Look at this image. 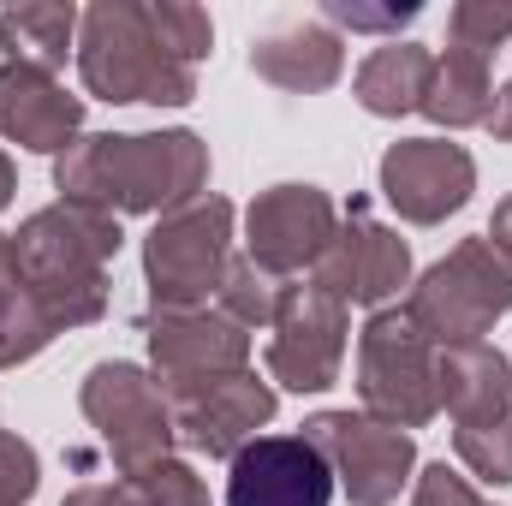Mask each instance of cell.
Returning a JSON list of instances; mask_svg holds the SVG:
<instances>
[{
  "mask_svg": "<svg viewBox=\"0 0 512 506\" xmlns=\"http://www.w3.org/2000/svg\"><path fill=\"white\" fill-rule=\"evenodd\" d=\"M209 149L197 131H137V137H78L60 167V203H84L102 215L179 209L203 191Z\"/></svg>",
  "mask_w": 512,
  "mask_h": 506,
  "instance_id": "obj_1",
  "label": "cell"
},
{
  "mask_svg": "<svg viewBox=\"0 0 512 506\" xmlns=\"http://www.w3.org/2000/svg\"><path fill=\"white\" fill-rule=\"evenodd\" d=\"M489 131H495V137H507V143H512V84L501 90V96H495V114H489Z\"/></svg>",
  "mask_w": 512,
  "mask_h": 506,
  "instance_id": "obj_33",
  "label": "cell"
},
{
  "mask_svg": "<svg viewBox=\"0 0 512 506\" xmlns=\"http://www.w3.org/2000/svg\"><path fill=\"white\" fill-rule=\"evenodd\" d=\"M18 268L48 310L54 328L96 322L108 304V256L120 251V215L84 209V203H54L36 209L18 233Z\"/></svg>",
  "mask_w": 512,
  "mask_h": 506,
  "instance_id": "obj_2",
  "label": "cell"
},
{
  "mask_svg": "<svg viewBox=\"0 0 512 506\" xmlns=\"http://www.w3.org/2000/svg\"><path fill=\"white\" fill-rule=\"evenodd\" d=\"M36 495V447L0 429V506H24Z\"/></svg>",
  "mask_w": 512,
  "mask_h": 506,
  "instance_id": "obj_28",
  "label": "cell"
},
{
  "mask_svg": "<svg viewBox=\"0 0 512 506\" xmlns=\"http://www.w3.org/2000/svg\"><path fill=\"white\" fill-rule=\"evenodd\" d=\"M78 72L84 90L102 102H149V108H185L197 96V72L173 60L149 24V6L102 0L84 12L78 30Z\"/></svg>",
  "mask_w": 512,
  "mask_h": 506,
  "instance_id": "obj_3",
  "label": "cell"
},
{
  "mask_svg": "<svg viewBox=\"0 0 512 506\" xmlns=\"http://www.w3.org/2000/svg\"><path fill=\"white\" fill-rule=\"evenodd\" d=\"M227 239H233V203L227 197H191L167 209L143 245V274L155 310H203L209 292H221L227 274Z\"/></svg>",
  "mask_w": 512,
  "mask_h": 506,
  "instance_id": "obj_4",
  "label": "cell"
},
{
  "mask_svg": "<svg viewBox=\"0 0 512 506\" xmlns=\"http://www.w3.org/2000/svg\"><path fill=\"white\" fill-rule=\"evenodd\" d=\"M405 310L435 340V352L477 346L512 310V268L495 256L489 239H465L447 262H435L423 274V286L405 298Z\"/></svg>",
  "mask_w": 512,
  "mask_h": 506,
  "instance_id": "obj_5",
  "label": "cell"
},
{
  "mask_svg": "<svg viewBox=\"0 0 512 506\" xmlns=\"http://www.w3.org/2000/svg\"><path fill=\"white\" fill-rule=\"evenodd\" d=\"M84 417L102 429V441L126 477L161 465L173 447V405H167L161 381H149L137 364H96L84 376Z\"/></svg>",
  "mask_w": 512,
  "mask_h": 506,
  "instance_id": "obj_7",
  "label": "cell"
},
{
  "mask_svg": "<svg viewBox=\"0 0 512 506\" xmlns=\"http://www.w3.org/2000/svg\"><path fill=\"white\" fill-rule=\"evenodd\" d=\"M429 84H435V54L423 42H387L358 66V102L370 114H382V120H399V114L423 108Z\"/></svg>",
  "mask_w": 512,
  "mask_h": 506,
  "instance_id": "obj_19",
  "label": "cell"
},
{
  "mask_svg": "<svg viewBox=\"0 0 512 506\" xmlns=\"http://www.w3.org/2000/svg\"><path fill=\"white\" fill-rule=\"evenodd\" d=\"M411 274V251L399 233H387L382 221H370L364 209L346 215V227L334 233V245L316 262V286L334 292L340 304H387Z\"/></svg>",
  "mask_w": 512,
  "mask_h": 506,
  "instance_id": "obj_15",
  "label": "cell"
},
{
  "mask_svg": "<svg viewBox=\"0 0 512 506\" xmlns=\"http://www.w3.org/2000/svg\"><path fill=\"white\" fill-rule=\"evenodd\" d=\"M435 340L411 322V310H376L364 340H358V393L376 423L393 429H423L441 411V381H435Z\"/></svg>",
  "mask_w": 512,
  "mask_h": 506,
  "instance_id": "obj_6",
  "label": "cell"
},
{
  "mask_svg": "<svg viewBox=\"0 0 512 506\" xmlns=\"http://www.w3.org/2000/svg\"><path fill=\"white\" fill-rule=\"evenodd\" d=\"M149 24H155L161 48H167L173 60H185L191 72H197V60H203V54H209V42H215V24H209V12H203V6L161 0V6H149Z\"/></svg>",
  "mask_w": 512,
  "mask_h": 506,
  "instance_id": "obj_24",
  "label": "cell"
},
{
  "mask_svg": "<svg viewBox=\"0 0 512 506\" xmlns=\"http://www.w3.org/2000/svg\"><path fill=\"white\" fill-rule=\"evenodd\" d=\"M251 72H262L274 90H304V96H310V90L340 84V72H346V48H340V36H334L328 24H316V18H292V24L256 36Z\"/></svg>",
  "mask_w": 512,
  "mask_h": 506,
  "instance_id": "obj_18",
  "label": "cell"
},
{
  "mask_svg": "<svg viewBox=\"0 0 512 506\" xmlns=\"http://www.w3.org/2000/svg\"><path fill=\"white\" fill-rule=\"evenodd\" d=\"M78 126H84V102L66 96V84H54V72H36L18 60L0 66V137L42 149V155H66Z\"/></svg>",
  "mask_w": 512,
  "mask_h": 506,
  "instance_id": "obj_16",
  "label": "cell"
},
{
  "mask_svg": "<svg viewBox=\"0 0 512 506\" xmlns=\"http://www.w3.org/2000/svg\"><path fill=\"white\" fill-rule=\"evenodd\" d=\"M340 358H346V304L316 280L286 286L268 340V376L292 393H322L340 381Z\"/></svg>",
  "mask_w": 512,
  "mask_h": 506,
  "instance_id": "obj_9",
  "label": "cell"
},
{
  "mask_svg": "<svg viewBox=\"0 0 512 506\" xmlns=\"http://www.w3.org/2000/svg\"><path fill=\"white\" fill-rule=\"evenodd\" d=\"M137 483L149 489V501H155V506H209L203 477H197L191 465H179V459H161V465L137 471Z\"/></svg>",
  "mask_w": 512,
  "mask_h": 506,
  "instance_id": "obj_27",
  "label": "cell"
},
{
  "mask_svg": "<svg viewBox=\"0 0 512 506\" xmlns=\"http://www.w3.org/2000/svg\"><path fill=\"white\" fill-rule=\"evenodd\" d=\"M411 506H483V495H477L459 471H447V465H423Z\"/></svg>",
  "mask_w": 512,
  "mask_h": 506,
  "instance_id": "obj_29",
  "label": "cell"
},
{
  "mask_svg": "<svg viewBox=\"0 0 512 506\" xmlns=\"http://www.w3.org/2000/svg\"><path fill=\"white\" fill-rule=\"evenodd\" d=\"M334 233H340L334 203L316 185H274L251 203V262L268 274L316 268Z\"/></svg>",
  "mask_w": 512,
  "mask_h": 506,
  "instance_id": "obj_14",
  "label": "cell"
},
{
  "mask_svg": "<svg viewBox=\"0 0 512 506\" xmlns=\"http://www.w3.org/2000/svg\"><path fill=\"white\" fill-rule=\"evenodd\" d=\"M12 203V161H6V149H0V209Z\"/></svg>",
  "mask_w": 512,
  "mask_h": 506,
  "instance_id": "obj_34",
  "label": "cell"
},
{
  "mask_svg": "<svg viewBox=\"0 0 512 506\" xmlns=\"http://www.w3.org/2000/svg\"><path fill=\"white\" fill-rule=\"evenodd\" d=\"M441 381V405L453 411L459 429H483V423H512V364L489 346H447L435 358Z\"/></svg>",
  "mask_w": 512,
  "mask_h": 506,
  "instance_id": "obj_17",
  "label": "cell"
},
{
  "mask_svg": "<svg viewBox=\"0 0 512 506\" xmlns=\"http://www.w3.org/2000/svg\"><path fill=\"white\" fill-rule=\"evenodd\" d=\"M149 358L161 370V393H179L197 381L239 376L251 358V334L221 310H155L149 316Z\"/></svg>",
  "mask_w": 512,
  "mask_h": 506,
  "instance_id": "obj_10",
  "label": "cell"
},
{
  "mask_svg": "<svg viewBox=\"0 0 512 506\" xmlns=\"http://www.w3.org/2000/svg\"><path fill=\"white\" fill-rule=\"evenodd\" d=\"M459 459L483 477V483H512V423H483V429H453Z\"/></svg>",
  "mask_w": 512,
  "mask_h": 506,
  "instance_id": "obj_26",
  "label": "cell"
},
{
  "mask_svg": "<svg viewBox=\"0 0 512 506\" xmlns=\"http://www.w3.org/2000/svg\"><path fill=\"white\" fill-rule=\"evenodd\" d=\"M477 185V167L459 143L441 137H405L382 155V197L411 221V227H435L453 209H465Z\"/></svg>",
  "mask_w": 512,
  "mask_h": 506,
  "instance_id": "obj_13",
  "label": "cell"
},
{
  "mask_svg": "<svg viewBox=\"0 0 512 506\" xmlns=\"http://www.w3.org/2000/svg\"><path fill=\"white\" fill-rule=\"evenodd\" d=\"M334 24H352V30H399L405 18H417V0H399V6H358V0H328L322 6Z\"/></svg>",
  "mask_w": 512,
  "mask_h": 506,
  "instance_id": "obj_30",
  "label": "cell"
},
{
  "mask_svg": "<svg viewBox=\"0 0 512 506\" xmlns=\"http://www.w3.org/2000/svg\"><path fill=\"white\" fill-rule=\"evenodd\" d=\"M60 506H155L149 501V489L126 477V483H84V489H72Z\"/></svg>",
  "mask_w": 512,
  "mask_h": 506,
  "instance_id": "obj_31",
  "label": "cell"
},
{
  "mask_svg": "<svg viewBox=\"0 0 512 506\" xmlns=\"http://www.w3.org/2000/svg\"><path fill=\"white\" fill-rule=\"evenodd\" d=\"M489 245H495V256L512 268V197L495 209V221H489Z\"/></svg>",
  "mask_w": 512,
  "mask_h": 506,
  "instance_id": "obj_32",
  "label": "cell"
},
{
  "mask_svg": "<svg viewBox=\"0 0 512 506\" xmlns=\"http://www.w3.org/2000/svg\"><path fill=\"white\" fill-rule=\"evenodd\" d=\"M423 114L435 126H489L495 114V84H489V60L483 54H465V48H447L435 60V84L423 96Z\"/></svg>",
  "mask_w": 512,
  "mask_h": 506,
  "instance_id": "obj_20",
  "label": "cell"
},
{
  "mask_svg": "<svg viewBox=\"0 0 512 506\" xmlns=\"http://www.w3.org/2000/svg\"><path fill=\"white\" fill-rule=\"evenodd\" d=\"M334 471L310 435H256L233 453L227 506H328Z\"/></svg>",
  "mask_w": 512,
  "mask_h": 506,
  "instance_id": "obj_12",
  "label": "cell"
},
{
  "mask_svg": "<svg viewBox=\"0 0 512 506\" xmlns=\"http://www.w3.org/2000/svg\"><path fill=\"white\" fill-rule=\"evenodd\" d=\"M78 24H84V18H78L72 6H60V0H30V6L0 12V48H6V60H18V66L60 72Z\"/></svg>",
  "mask_w": 512,
  "mask_h": 506,
  "instance_id": "obj_21",
  "label": "cell"
},
{
  "mask_svg": "<svg viewBox=\"0 0 512 506\" xmlns=\"http://www.w3.org/2000/svg\"><path fill=\"white\" fill-rule=\"evenodd\" d=\"M54 334H60V328L48 322V310L36 304V292H30V280H24V268H18L12 233H0V370L36 358Z\"/></svg>",
  "mask_w": 512,
  "mask_h": 506,
  "instance_id": "obj_22",
  "label": "cell"
},
{
  "mask_svg": "<svg viewBox=\"0 0 512 506\" xmlns=\"http://www.w3.org/2000/svg\"><path fill=\"white\" fill-rule=\"evenodd\" d=\"M304 435L322 447L334 483L352 495L358 506H387L399 501L411 465H417V447L405 429L376 423V417H352V411H322L304 423Z\"/></svg>",
  "mask_w": 512,
  "mask_h": 506,
  "instance_id": "obj_8",
  "label": "cell"
},
{
  "mask_svg": "<svg viewBox=\"0 0 512 506\" xmlns=\"http://www.w3.org/2000/svg\"><path fill=\"white\" fill-rule=\"evenodd\" d=\"M215 298H221V316H233L239 328H274L280 298H286V280L268 274V268H256L251 256H233Z\"/></svg>",
  "mask_w": 512,
  "mask_h": 506,
  "instance_id": "obj_23",
  "label": "cell"
},
{
  "mask_svg": "<svg viewBox=\"0 0 512 506\" xmlns=\"http://www.w3.org/2000/svg\"><path fill=\"white\" fill-rule=\"evenodd\" d=\"M447 36H453V48L489 60V54L512 36V6H495V0H459L453 18H447Z\"/></svg>",
  "mask_w": 512,
  "mask_h": 506,
  "instance_id": "obj_25",
  "label": "cell"
},
{
  "mask_svg": "<svg viewBox=\"0 0 512 506\" xmlns=\"http://www.w3.org/2000/svg\"><path fill=\"white\" fill-rule=\"evenodd\" d=\"M173 405V435L209 459H233L239 447H251L256 429L274 417V387L256 376H215L197 381V387H179L167 393Z\"/></svg>",
  "mask_w": 512,
  "mask_h": 506,
  "instance_id": "obj_11",
  "label": "cell"
}]
</instances>
